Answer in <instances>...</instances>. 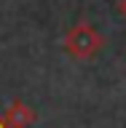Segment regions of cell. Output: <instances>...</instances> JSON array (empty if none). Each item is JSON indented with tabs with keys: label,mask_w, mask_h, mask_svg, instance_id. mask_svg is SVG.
Wrapping results in <instances>:
<instances>
[{
	"label": "cell",
	"mask_w": 126,
	"mask_h": 128,
	"mask_svg": "<svg viewBox=\"0 0 126 128\" xmlns=\"http://www.w3.org/2000/svg\"><path fill=\"white\" fill-rule=\"evenodd\" d=\"M64 48H67V54L75 56V59H91V56H97L105 48V38L91 24L80 22L64 35Z\"/></svg>",
	"instance_id": "cell-1"
},
{
	"label": "cell",
	"mask_w": 126,
	"mask_h": 128,
	"mask_svg": "<svg viewBox=\"0 0 126 128\" xmlns=\"http://www.w3.org/2000/svg\"><path fill=\"white\" fill-rule=\"evenodd\" d=\"M118 11H121L123 16H126V0H121V3H118Z\"/></svg>",
	"instance_id": "cell-2"
}]
</instances>
